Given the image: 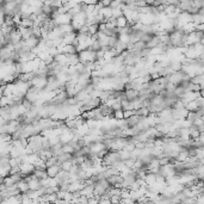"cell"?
<instances>
[{
  "instance_id": "obj_19",
  "label": "cell",
  "mask_w": 204,
  "mask_h": 204,
  "mask_svg": "<svg viewBox=\"0 0 204 204\" xmlns=\"http://www.w3.org/2000/svg\"><path fill=\"white\" fill-rule=\"evenodd\" d=\"M119 156H121L122 161H128V160L131 159V153L123 149V151H119Z\"/></svg>"
},
{
  "instance_id": "obj_11",
  "label": "cell",
  "mask_w": 204,
  "mask_h": 204,
  "mask_svg": "<svg viewBox=\"0 0 204 204\" xmlns=\"http://www.w3.org/2000/svg\"><path fill=\"white\" fill-rule=\"evenodd\" d=\"M144 181H146V184H147L148 186H154V185L156 184V174L148 172L146 178H144Z\"/></svg>"
},
{
  "instance_id": "obj_12",
  "label": "cell",
  "mask_w": 204,
  "mask_h": 204,
  "mask_svg": "<svg viewBox=\"0 0 204 204\" xmlns=\"http://www.w3.org/2000/svg\"><path fill=\"white\" fill-rule=\"evenodd\" d=\"M135 115L141 117V118H147V117H149L151 112H149L148 107H140L139 110H135Z\"/></svg>"
},
{
  "instance_id": "obj_33",
  "label": "cell",
  "mask_w": 204,
  "mask_h": 204,
  "mask_svg": "<svg viewBox=\"0 0 204 204\" xmlns=\"http://www.w3.org/2000/svg\"><path fill=\"white\" fill-rule=\"evenodd\" d=\"M196 102H197V104H198L199 109H204V98L202 97V96H199V97L197 98Z\"/></svg>"
},
{
  "instance_id": "obj_22",
  "label": "cell",
  "mask_w": 204,
  "mask_h": 204,
  "mask_svg": "<svg viewBox=\"0 0 204 204\" xmlns=\"http://www.w3.org/2000/svg\"><path fill=\"white\" fill-rule=\"evenodd\" d=\"M62 152L63 153H66V154H72V155H74L75 149L72 147L69 143H68V144H63L62 146Z\"/></svg>"
},
{
  "instance_id": "obj_14",
  "label": "cell",
  "mask_w": 204,
  "mask_h": 204,
  "mask_svg": "<svg viewBox=\"0 0 204 204\" xmlns=\"http://www.w3.org/2000/svg\"><path fill=\"white\" fill-rule=\"evenodd\" d=\"M129 27V23H128V19L122 16V17L117 18V27L118 29H123V27Z\"/></svg>"
},
{
  "instance_id": "obj_18",
  "label": "cell",
  "mask_w": 204,
  "mask_h": 204,
  "mask_svg": "<svg viewBox=\"0 0 204 204\" xmlns=\"http://www.w3.org/2000/svg\"><path fill=\"white\" fill-rule=\"evenodd\" d=\"M60 166H61V169H63V171H66V172H71L72 167L74 166V162H73V160H68V161L62 162Z\"/></svg>"
},
{
  "instance_id": "obj_39",
  "label": "cell",
  "mask_w": 204,
  "mask_h": 204,
  "mask_svg": "<svg viewBox=\"0 0 204 204\" xmlns=\"http://www.w3.org/2000/svg\"><path fill=\"white\" fill-rule=\"evenodd\" d=\"M121 204H124V203H121Z\"/></svg>"
},
{
  "instance_id": "obj_36",
  "label": "cell",
  "mask_w": 204,
  "mask_h": 204,
  "mask_svg": "<svg viewBox=\"0 0 204 204\" xmlns=\"http://www.w3.org/2000/svg\"><path fill=\"white\" fill-rule=\"evenodd\" d=\"M89 204H99V199L96 198V197H93V198L89 199Z\"/></svg>"
},
{
  "instance_id": "obj_3",
  "label": "cell",
  "mask_w": 204,
  "mask_h": 204,
  "mask_svg": "<svg viewBox=\"0 0 204 204\" xmlns=\"http://www.w3.org/2000/svg\"><path fill=\"white\" fill-rule=\"evenodd\" d=\"M56 24V27H62V25H67V24H72V20H73V17H72L69 13H65V15H60L57 16L56 19H53Z\"/></svg>"
},
{
  "instance_id": "obj_4",
  "label": "cell",
  "mask_w": 204,
  "mask_h": 204,
  "mask_svg": "<svg viewBox=\"0 0 204 204\" xmlns=\"http://www.w3.org/2000/svg\"><path fill=\"white\" fill-rule=\"evenodd\" d=\"M35 166L32 164H27V162H23L20 165V173L23 176V179H25V177L30 176V174H34L35 172Z\"/></svg>"
},
{
  "instance_id": "obj_25",
  "label": "cell",
  "mask_w": 204,
  "mask_h": 204,
  "mask_svg": "<svg viewBox=\"0 0 204 204\" xmlns=\"http://www.w3.org/2000/svg\"><path fill=\"white\" fill-rule=\"evenodd\" d=\"M10 160H11L10 156H0V167L10 165Z\"/></svg>"
},
{
  "instance_id": "obj_24",
  "label": "cell",
  "mask_w": 204,
  "mask_h": 204,
  "mask_svg": "<svg viewBox=\"0 0 204 204\" xmlns=\"http://www.w3.org/2000/svg\"><path fill=\"white\" fill-rule=\"evenodd\" d=\"M0 140L1 142H12V135L10 134H0Z\"/></svg>"
},
{
  "instance_id": "obj_27",
  "label": "cell",
  "mask_w": 204,
  "mask_h": 204,
  "mask_svg": "<svg viewBox=\"0 0 204 204\" xmlns=\"http://www.w3.org/2000/svg\"><path fill=\"white\" fill-rule=\"evenodd\" d=\"M112 16H114V18H119L123 16V11H122V9H112Z\"/></svg>"
},
{
  "instance_id": "obj_20",
  "label": "cell",
  "mask_w": 204,
  "mask_h": 204,
  "mask_svg": "<svg viewBox=\"0 0 204 204\" xmlns=\"http://www.w3.org/2000/svg\"><path fill=\"white\" fill-rule=\"evenodd\" d=\"M45 164H47V169L53 167V166H56V165H60V164H59V159H57L56 156H53V158L48 159L45 161Z\"/></svg>"
},
{
  "instance_id": "obj_5",
  "label": "cell",
  "mask_w": 204,
  "mask_h": 204,
  "mask_svg": "<svg viewBox=\"0 0 204 204\" xmlns=\"http://www.w3.org/2000/svg\"><path fill=\"white\" fill-rule=\"evenodd\" d=\"M80 192H81V196H85L89 199H91L94 197V185H86Z\"/></svg>"
},
{
  "instance_id": "obj_1",
  "label": "cell",
  "mask_w": 204,
  "mask_h": 204,
  "mask_svg": "<svg viewBox=\"0 0 204 204\" xmlns=\"http://www.w3.org/2000/svg\"><path fill=\"white\" fill-rule=\"evenodd\" d=\"M79 59L80 62L84 63V65H87L90 62H97V52H93L91 49L84 50V52L79 53Z\"/></svg>"
},
{
  "instance_id": "obj_10",
  "label": "cell",
  "mask_w": 204,
  "mask_h": 204,
  "mask_svg": "<svg viewBox=\"0 0 204 204\" xmlns=\"http://www.w3.org/2000/svg\"><path fill=\"white\" fill-rule=\"evenodd\" d=\"M60 171H61V166H60V165H56V166H53V167L47 169L48 177L49 178H56L57 177V174L60 173Z\"/></svg>"
},
{
  "instance_id": "obj_37",
  "label": "cell",
  "mask_w": 204,
  "mask_h": 204,
  "mask_svg": "<svg viewBox=\"0 0 204 204\" xmlns=\"http://www.w3.org/2000/svg\"><path fill=\"white\" fill-rule=\"evenodd\" d=\"M130 204H139V203H137L136 201H134V202H131V203H130Z\"/></svg>"
},
{
  "instance_id": "obj_15",
  "label": "cell",
  "mask_w": 204,
  "mask_h": 204,
  "mask_svg": "<svg viewBox=\"0 0 204 204\" xmlns=\"http://www.w3.org/2000/svg\"><path fill=\"white\" fill-rule=\"evenodd\" d=\"M159 44H160L159 37H158V36H154V37H153V38H152L151 41H149L146 45H147L148 49H153V48H156Z\"/></svg>"
},
{
  "instance_id": "obj_9",
  "label": "cell",
  "mask_w": 204,
  "mask_h": 204,
  "mask_svg": "<svg viewBox=\"0 0 204 204\" xmlns=\"http://www.w3.org/2000/svg\"><path fill=\"white\" fill-rule=\"evenodd\" d=\"M17 187L18 190H19V192H20V195H24V194H27L29 191H30V186H29V183L25 181L24 179L20 181V183H18L17 184Z\"/></svg>"
},
{
  "instance_id": "obj_28",
  "label": "cell",
  "mask_w": 204,
  "mask_h": 204,
  "mask_svg": "<svg viewBox=\"0 0 204 204\" xmlns=\"http://www.w3.org/2000/svg\"><path fill=\"white\" fill-rule=\"evenodd\" d=\"M167 181V179L164 177L162 174H156V184H159V185H164L165 183Z\"/></svg>"
},
{
  "instance_id": "obj_7",
  "label": "cell",
  "mask_w": 204,
  "mask_h": 204,
  "mask_svg": "<svg viewBox=\"0 0 204 204\" xmlns=\"http://www.w3.org/2000/svg\"><path fill=\"white\" fill-rule=\"evenodd\" d=\"M125 96H127V99L129 102H134V100L139 99L140 92L136 91V90H125Z\"/></svg>"
},
{
  "instance_id": "obj_23",
  "label": "cell",
  "mask_w": 204,
  "mask_h": 204,
  "mask_svg": "<svg viewBox=\"0 0 204 204\" xmlns=\"http://www.w3.org/2000/svg\"><path fill=\"white\" fill-rule=\"evenodd\" d=\"M114 117H115V119L117 122H119V121H123L124 119V111L123 110H118V111H115V114H114Z\"/></svg>"
},
{
  "instance_id": "obj_32",
  "label": "cell",
  "mask_w": 204,
  "mask_h": 204,
  "mask_svg": "<svg viewBox=\"0 0 204 204\" xmlns=\"http://www.w3.org/2000/svg\"><path fill=\"white\" fill-rule=\"evenodd\" d=\"M135 148L140 149V151H143L146 148V142H136L135 143Z\"/></svg>"
},
{
  "instance_id": "obj_2",
  "label": "cell",
  "mask_w": 204,
  "mask_h": 204,
  "mask_svg": "<svg viewBox=\"0 0 204 204\" xmlns=\"http://www.w3.org/2000/svg\"><path fill=\"white\" fill-rule=\"evenodd\" d=\"M30 85L32 87H35V89L40 90V91H43L48 86V78L47 77H37L36 75L35 78L32 79V81L30 82Z\"/></svg>"
},
{
  "instance_id": "obj_26",
  "label": "cell",
  "mask_w": 204,
  "mask_h": 204,
  "mask_svg": "<svg viewBox=\"0 0 204 204\" xmlns=\"http://www.w3.org/2000/svg\"><path fill=\"white\" fill-rule=\"evenodd\" d=\"M49 142H50V146L53 147V146H56V144H59V143H61L60 141V136H53V137H50L49 139Z\"/></svg>"
},
{
  "instance_id": "obj_31",
  "label": "cell",
  "mask_w": 204,
  "mask_h": 204,
  "mask_svg": "<svg viewBox=\"0 0 204 204\" xmlns=\"http://www.w3.org/2000/svg\"><path fill=\"white\" fill-rule=\"evenodd\" d=\"M122 5H123V2L122 1H119V0H116V1H111V9H121L122 7Z\"/></svg>"
},
{
  "instance_id": "obj_17",
  "label": "cell",
  "mask_w": 204,
  "mask_h": 204,
  "mask_svg": "<svg viewBox=\"0 0 204 204\" xmlns=\"http://www.w3.org/2000/svg\"><path fill=\"white\" fill-rule=\"evenodd\" d=\"M34 174H35L36 177L38 178L40 180H43V179L49 178L48 177V173H47V169H45V171H43V169H35Z\"/></svg>"
},
{
  "instance_id": "obj_16",
  "label": "cell",
  "mask_w": 204,
  "mask_h": 204,
  "mask_svg": "<svg viewBox=\"0 0 204 204\" xmlns=\"http://www.w3.org/2000/svg\"><path fill=\"white\" fill-rule=\"evenodd\" d=\"M20 27H25V29H31V27H34V20L30 19V18H23L22 23H20Z\"/></svg>"
},
{
  "instance_id": "obj_35",
  "label": "cell",
  "mask_w": 204,
  "mask_h": 204,
  "mask_svg": "<svg viewBox=\"0 0 204 204\" xmlns=\"http://www.w3.org/2000/svg\"><path fill=\"white\" fill-rule=\"evenodd\" d=\"M67 195V191H62V190H60L59 192H57V197H59V199H63L65 201V197Z\"/></svg>"
},
{
  "instance_id": "obj_13",
  "label": "cell",
  "mask_w": 204,
  "mask_h": 204,
  "mask_svg": "<svg viewBox=\"0 0 204 204\" xmlns=\"http://www.w3.org/2000/svg\"><path fill=\"white\" fill-rule=\"evenodd\" d=\"M185 109H186L189 112H197L199 110V106H198V104H197L196 100H192V102L187 103L186 105H185Z\"/></svg>"
},
{
  "instance_id": "obj_21",
  "label": "cell",
  "mask_w": 204,
  "mask_h": 204,
  "mask_svg": "<svg viewBox=\"0 0 204 204\" xmlns=\"http://www.w3.org/2000/svg\"><path fill=\"white\" fill-rule=\"evenodd\" d=\"M34 166H35L36 169H43V171L47 169V164H45V160L41 159V158H40V160L36 162Z\"/></svg>"
},
{
  "instance_id": "obj_29",
  "label": "cell",
  "mask_w": 204,
  "mask_h": 204,
  "mask_svg": "<svg viewBox=\"0 0 204 204\" xmlns=\"http://www.w3.org/2000/svg\"><path fill=\"white\" fill-rule=\"evenodd\" d=\"M122 199H127V198H131L130 197V190L129 189H122V194H121Z\"/></svg>"
},
{
  "instance_id": "obj_38",
  "label": "cell",
  "mask_w": 204,
  "mask_h": 204,
  "mask_svg": "<svg viewBox=\"0 0 204 204\" xmlns=\"http://www.w3.org/2000/svg\"><path fill=\"white\" fill-rule=\"evenodd\" d=\"M202 119H203V121H204V116H203V117H202Z\"/></svg>"
},
{
  "instance_id": "obj_34",
  "label": "cell",
  "mask_w": 204,
  "mask_h": 204,
  "mask_svg": "<svg viewBox=\"0 0 204 204\" xmlns=\"http://www.w3.org/2000/svg\"><path fill=\"white\" fill-rule=\"evenodd\" d=\"M135 115V110H128V111H124V119H128L130 117H133Z\"/></svg>"
},
{
  "instance_id": "obj_8",
  "label": "cell",
  "mask_w": 204,
  "mask_h": 204,
  "mask_svg": "<svg viewBox=\"0 0 204 204\" xmlns=\"http://www.w3.org/2000/svg\"><path fill=\"white\" fill-rule=\"evenodd\" d=\"M24 42H25V45H27V48H30V49L32 50V49H35V48L38 47L40 42H41V40L37 38V37H35V36H32L31 38H29L27 41H24Z\"/></svg>"
},
{
  "instance_id": "obj_30",
  "label": "cell",
  "mask_w": 204,
  "mask_h": 204,
  "mask_svg": "<svg viewBox=\"0 0 204 204\" xmlns=\"http://www.w3.org/2000/svg\"><path fill=\"white\" fill-rule=\"evenodd\" d=\"M111 201V204H121L122 203V197L121 196H112L110 198Z\"/></svg>"
},
{
  "instance_id": "obj_6",
  "label": "cell",
  "mask_w": 204,
  "mask_h": 204,
  "mask_svg": "<svg viewBox=\"0 0 204 204\" xmlns=\"http://www.w3.org/2000/svg\"><path fill=\"white\" fill-rule=\"evenodd\" d=\"M54 60H55V62L57 63V65H60V66H62V67L68 66V57H67L66 54H57V55L54 57ZM68 67H69V66H68Z\"/></svg>"
}]
</instances>
